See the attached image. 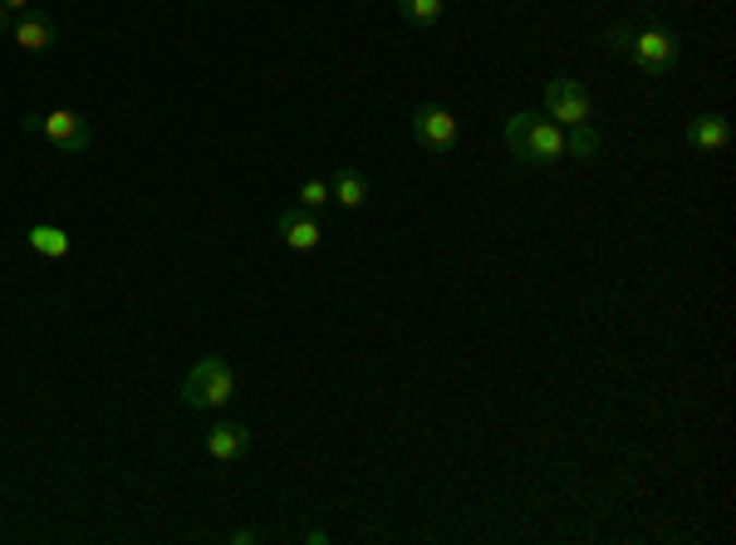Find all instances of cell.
I'll use <instances>...</instances> for the list:
<instances>
[{
	"mask_svg": "<svg viewBox=\"0 0 736 545\" xmlns=\"http://www.w3.org/2000/svg\"><path fill=\"white\" fill-rule=\"evenodd\" d=\"M683 138L697 153H722L732 143V123H726V113H702V119H692L683 129Z\"/></svg>",
	"mask_w": 736,
	"mask_h": 545,
	"instance_id": "cell-8",
	"label": "cell"
},
{
	"mask_svg": "<svg viewBox=\"0 0 736 545\" xmlns=\"http://www.w3.org/2000/svg\"><path fill=\"white\" fill-rule=\"evenodd\" d=\"M500 138H506L510 158L526 162V168H550V162L565 158V129L550 123L545 113H510Z\"/></svg>",
	"mask_w": 736,
	"mask_h": 545,
	"instance_id": "cell-1",
	"label": "cell"
},
{
	"mask_svg": "<svg viewBox=\"0 0 736 545\" xmlns=\"http://www.w3.org/2000/svg\"><path fill=\"white\" fill-rule=\"evenodd\" d=\"M275 231L285 237V246H290V251H314V246L324 241V231H319V221H314V211H304V207L280 211V217H275Z\"/></svg>",
	"mask_w": 736,
	"mask_h": 545,
	"instance_id": "cell-7",
	"label": "cell"
},
{
	"mask_svg": "<svg viewBox=\"0 0 736 545\" xmlns=\"http://www.w3.org/2000/svg\"><path fill=\"white\" fill-rule=\"evenodd\" d=\"M294 197H300L304 211H319V207H329V202H334V197H329V182H324V178H304Z\"/></svg>",
	"mask_w": 736,
	"mask_h": 545,
	"instance_id": "cell-15",
	"label": "cell"
},
{
	"mask_svg": "<svg viewBox=\"0 0 736 545\" xmlns=\"http://www.w3.org/2000/svg\"><path fill=\"white\" fill-rule=\"evenodd\" d=\"M393 5H398L402 21L422 25V31H427V25H437L442 11H447V0H393Z\"/></svg>",
	"mask_w": 736,
	"mask_h": 545,
	"instance_id": "cell-13",
	"label": "cell"
},
{
	"mask_svg": "<svg viewBox=\"0 0 736 545\" xmlns=\"http://www.w3.org/2000/svg\"><path fill=\"white\" fill-rule=\"evenodd\" d=\"M10 35H15V45L25 55H45V50H55L59 45V25L49 21V15H25V21L10 25Z\"/></svg>",
	"mask_w": 736,
	"mask_h": 545,
	"instance_id": "cell-9",
	"label": "cell"
},
{
	"mask_svg": "<svg viewBox=\"0 0 736 545\" xmlns=\"http://www.w3.org/2000/svg\"><path fill=\"white\" fill-rule=\"evenodd\" d=\"M25 246L45 261H64L69 251H74V241H69V231L55 227V221H35V227L25 231Z\"/></svg>",
	"mask_w": 736,
	"mask_h": 545,
	"instance_id": "cell-11",
	"label": "cell"
},
{
	"mask_svg": "<svg viewBox=\"0 0 736 545\" xmlns=\"http://www.w3.org/2000/svg\"><path fill=\"white\" fill-rule=\"evenodd\" d=\"M0 5H5V11H25L29 0H0Z\"/></svg>",
	"mask_w": 736,
	"mask_h": 545,
	"instance_id": "cell-18",
	"label": "cell"
},
{
	"mask_svg": "<svg viewBox=\"0 0 736 545\" xmlns=\"http://www.w3.org/2000/svg\"><path fill=\"white\" fill-rule=\"evenodd\" d=\"M545 119L559 123V129H579V123L594 119V99H589V89L579 80L559 74V80L545 84Z\"/></svg>",
	"mask_w": 736,
	"mask_h": 545,
	"instance_id": "cell-5",
	"label": "cell"
},
{
	"mask_svg": "<svg viewBox=\"0 0 736 545\" xmlns=\"http://www.w3.org/2000/svg\"><path fill=\"white\" fill-rule=\"evenodd\" d=\"M304 545H329V531H304Z\"/></svg>",
	"mask_w": 736,
	"mask_h": 545,
	"instance_id": "cell-17",
	"label": "cell"
},
{
	"mask_svg": "<svg viewBox=\"0 0 736 545\" xmlns=\"http://www.w3.org/2000/svg\"><path fill=\"white\" fill-rule=\"evenodd\" d=\"M231 541H236V545H255V541H261V531H236Z\"/></svg>",
	"mask_w": 736,
	"mask_h": 545,
	"instance_id": "cell-16",
	"label": "cell"
},
{
	"mask_svg": "<svg viewBox=\"0 0 736 545\" xmlns=\"http://www.w3.org/2000/svg\"><path fill=\"white\" fill-rule=\"evenodd\" d=\"M0 31H10V11H5V5H0Z\"/></svg>",
	"mask_w": 736,
	"mask_h": 545,
	"instance_id": "cell-19",
	"label": "cell"
},
{
	"mask_svg": "<svg viewBox=\"0 0 736 545\" xmlns=\"http://www.w3.org/2000/svg\"><path fill=\"white\" fill-rule=\"evenodd\" d=\"M25 133H39V138H45L49 148H59L64 158H79V153L94 148V129H88V119H79L74 109L35 113V119H25Z\"/></svg>",
	"mask_w": 736,
	"mask_h": 545,
	"instance_id": "cell-4",
	"label": "cell"
},
{
	"mask_svg": "<svg viewBox=\"0 0 736 545\" xmlns=\"http://www.w3.org/2000/svg\"><path fill=\"white\" fill-rule=\"evenodd\" d=\"M599 148H604V138L594 133V123H579L565 133V153H575V158H599Z\"/></svg>",
	"mask_w": 736,
	"mask_h": 545,
	"instance_id": "cell-14",
	"label": "cell"
},
{
	"mask_svg": "<svg viewBox=\"0 0 736 545\" xmlns=\"http://www.w3.org/2000/svg\"><path fill=\"white\" fill-rule=\"evenodd\" d=\"M236 393V368L221 354H206L186 368L182 378V403L186 408H226Z\"/></svg>",
	"mask_w": 736,
	"mask_h": 545,
	"instance_id": "cell-3",
	"label": "cell"
},
{
	"mask_svg": "<svg viewBox=\"0 0 736 545\" xmlns=\"http://www.w3.org/2000/svg\"><path fill=\"white\" fill-rule=\"evenodd\" d=\"M206 452H212V462H236V457H245L251 452V427L216 423L212 433H206Z\"/></svg>",
	"mask_w": 736,
	"mask_h": 545,
	"instance_id": "cell-10",
	"label": "cell"
},
{
	"mask_svg": "<svg viewBox=\"0 0 736 545\" xmlns=\"http://www.w3.org/2000/svg\"><path fill=\"white\" fill-rule=\"evenodd\" d=\"M412 138L432 153H451L457 148V119L442 104H418L412 109Z\"/></svg>",
	"mask_w": 736,
	"mask_h": 545,
	"instance_id": "cell-6",
	"label": "cell"
},
{
	"mask_svg": "<svg viewBox=\"0 0 736 545\" xmlns=\"http://www.w3.org/2000/svg\"><path fill=\"white\" fill-rule=\"evenodd\" d=\"M329 197H334V202H339V207L359 211V207H363V202H369V182H363V172L343 168V172H334V182H329Z\"/></svg>",
	"mask_w": 736,
	"mask_h": 545,
	"instance_id": "cell-12",
	"label": "cell"
},
{
	"mask_svg": "<svg viewBox=\"0 0 736 545\" xmlns=\"http://www.w3.org/2000/svg\"><path fill=\"white\" fill-rule=\"evenodd\" d=\"M614 45H618V50H628V60H634L648 80H663V74H673L677 60H683V40H677L673 31H663V25H643V31H614Z\"/></svg>",
	"mask_w": 736,
	"mask_h": 545,
	"instance_id": "cell-2",
	"label": "cell"
}]
</instances>
